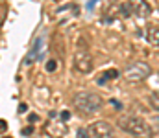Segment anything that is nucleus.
I'll return each mask as SVG.
<instances>
[{
  "instance_id": "f257e3e1",
  "label": "nucleus",
  "mask_w": 159,
  "mask_h": 138,
  "mask_svg": "<svg viewBox=\"0 0 159 138\" xmlns=\"http://www.w3.org/2000/svg\"><path fill=\"white\" fill-rule=\"evenodd\" d=\"M119 127L135 138H150L152 127L139 116H124L119 120Z\"/></svg>"
},
{
  "instance_id": "f03ea898",
  "label": "nucleus",
  "mask_w": 159,
  "mask_h": 138,
  "mask_svg": "<svg viewBox=\"0 0 159 138\" xmlns=\"http://www.w3.org/2000/svg\"><path fill=\"white\" fill-rule=\"evenodd\" d=\"M74 105H76V109H78L80 112L93 114V112H96V111L102 109L104 99L98 94H94V92H78L74 96Z\"/></svg>"
},
{
  "instance_id": "7ed1b4c3",
  "label": "nucleus",
  "mask_w": 159,
  "mask_h": 138,
  "mask_svg": "<svg viewBox=\"0 0 159 138\" xmlns=\"http://www.w3.org/2000/svg\"><path fill=\"white\" fill-rule=\"evenodd\" d=\"M150 74H152L150 65L144 63V61H137V63L129 65V66L124 70L122 77H124L128 83H141V81H144Z\"/></svg>"
},
{
  "instance_id": "20e7f679",
  "label": "nucleus",
  "mask_w": 159,
  "mask_h": 138,
  "mask_svg": "<svg viewBox=\"0 0 159 138\" xmlns=\"http://www.w3.org/2000/svg\"><path fill=\"white\" fill-rule=\"evenodd\" d=\"M89 135L93 138H117L113 125L107 122H94L89 127Z\"/></svg>"
},
{
  "instance_id": "39448f33",
  "label": "nucleus",
  "mask_w": 159,
  "mask_h": 138,
  "mask_svg": "<svg viewBox=\"0 0 159 138\" xmlns=\"http://www.w3.org/2000/svg\"><path fill=\"white\" fill-rule=\"evenodd\" d=\"M94 63H93V57L87 53V52H78L74 55V68L81 72V74H89L93 70Z\"/></svg>"
},
{
  "instance_id": "423d86ee",
  "label": "nucleus",
  "mask_w": 159,
  "mask_h": 138,
  "mask_svg": "<svg viewBox=\"0 0 159 138\" xmlns=\"http://www.w3.org/2000/svg\"><path fill=\"white\" fill-rule=\"evenodd\" d=\"M44 131H46L52 138H63L65 135H67V127H65L61 122H54V123H50L48 127H44Z\"/></svg>"
},
{
  "instance_id": "0eeeda50",
  "label": "nucleus",
  "mask_w": 159,
  "mask_h": 138,
  "mask_svg": "<svg viewBox=\"0 0 159 138\" xmlns=\"http://www.w3.org/2000/svg\"><path fill=\"white\" fill-rule=\"evenodd\" d=\"M150 13H152V6L148 2H137L135 4V15L137 17L146 19V17H150Z\"/></svg>"
},
{
  "instance_id": "6e6552de",
  "label": "nucleus",
  "mask_w": 159,
  "mask_h": 138,
  "mask_svg": "<svg viewBox=\"0 0 159 138\" xmlns=\"http://www.w3.org/2000/svg\"><path fill=\"white\" fill-rule=\"evenodd\" d=\"M146 41L152 46H159V28L157 26H150L146 30Z\"/></svg>"
},
{
  "instance_id": "1a4fd4ad",
  "label": "nucleus",
  "mask_w": 159,
  "mask_h": 138,
  "mask_svg": "<svg viewBox=\"0 0 159 138\" xmlns=\"http://www.w3.org/2000/svg\"><path fill=\"white\" fill-rule=\"evenodd\" d=\"M120 13H122L124 17L135 15V4H133V2H124V4H120Z\"/></svg>"
},
{
  "instance_id": "9d476101",
  "label": "nucleus",
  "mask_w": 159,
  "mask_h": 138,
  "mask_svg": "<svg viewBox=\"0 0 159 138\" xmlns=\"http://www.w3.org/2000/svg\"><path fill=\"white\" fill-rule=\"evenodd\" d=\"M117 76H119V72H117L115 68H111V70H107V72H104V74H102V77H98L96 81H98V85H104V83H107L109 79H115Z\"/></svg>"
},
{
  "instance_id": "9b49d317",
  "label": "nucleus",
  "mask_w": 159,
  "mask_h": 138,
  "mask_svg": "<svg viewBox=\"0 0 159 138\" xmlns=\"http://www.w3.org/2000/svg\"><path fill=\"white\" fill-rule=\"evenodd\" d=\"M150 103L156 111H159V90H154L150 94Z\"/></svg>"
},
{
  "instance_id": "f8f14e48",
  "label": "nucleus",
  "mask_w": 159,
  "mask_h": 138,
  "mask_svg": "<svg viewBox=\"0 0 159 138\" xmlns=\"http://www.w3.org/2000/svg\"><path fill=\"white\" fill-rule=\"evenodd\" d=\"M57 68V61L56 59H50L48 63H46V72H54Z\"/></svg>"
},
{
  "instance_id": "ddd939ff",
  "label": "nucleus",
  "mask_w": 159,
  "mask_h": 138,
  "mask_svg": "<svg viewBox=\"0 0 159 138\" xmlns=\"http://www.w3.org/2000/svg\"><path fill=\"white\" fill-rule=\"evenodd\" d=\"M87 133H89V129H80L78 131V138H89Z\"/></svg>"
},
{
  "instance_id": "4468645a",
  "label": "nucleus",
  "mask_w": 159,
  "mask_h": 138,
  "mask_svg": "<svg viewBox=\"0 0 159 138\" xmlns=\"http://www.w3.org/2000/svg\"><path fill=\"white\" fill-rule=\"evenodd\" d=\"M22 135H24V136L34 135V127H24V129H22Z\"/></svg>"
},
{
  "instance_id": "2eb2a0df",
  "label": "nucleus",
  "mask_w": 159,
  "mask_h": 138,
  "mask_svg": "<svg viewBox=\"0 0 159 138\" xmlns=\"http://www.w3.org/2000/svg\"><path fill=\"white\" fill-rule=\"evenodd\" d=\"M150 138H159V127H152V133H150Z\"/></svg>"
},
{
  "instance_id": "dca6fc26",
  "label": "nucleus",
  "mask_w": 159,
  "mask_h": 138,
  "mask_svg": "<svg viewBox=\"0 0 159 138\" xmlns=\"http://www.w3.org/2000/svg\"><path fill=\"white\" fill-rule=\"evenodd\" d=\"M37 120H39V116H37V114H34V112H32V114L28 116V122H30V123H35Z\"/></svg>"
},
{
  "instance_id": "f3484780",
  "label": "nucleus",
  "mask_w": 159,
  "mask_h": 138,
  "mask_svg": "<svg viewBox=\"0 0 159 138\" xmlns=\"http://www.w3.org/2000/svg\"><path fill=\"white\" fill-rule=\"evenodd\" d=\"M61 118H63L61 122H65V120H69V118H70V112H69V111H63V112H61Z\"/></svg>"
},
{
  "instance_id": "a211bd4d",
  "label": "nucleus",
  "mask_w": 159,
  "mask_h": 138,
  "mask_svg": "<svg viewBox=\"0 0 159 138\" xmlns=\"http://www.w3.org/2000/svg\"><path fill=\"white\" fill-rule=\"evenodd\" d=\"M6 129H7V123H6L4 120H0V135H2V133H4Z\"/></svg>"
},
{
  "instance_id": "6ab92c4d",
  "label": "nucleus",
  "mask_w": 159,
  "mask_h": 138,
  "mask_svg": "<svg viewBox=\"0 0 159 138\" xmlns=\"http://www.w3.org/2000/svg\"><path fill=\"white\" fill-rule=\"evenodd\" d=\"M26 111H28V105L26 103H20L19 105V112H26Z\"/></svg>"
},
{
  "instance_id": "aec40b11",
  "label": "nucleus",
  "mask_w": 159,
  "mask_h": 138,
  "mask_svg": "<svg viewBox=\"0 0 159 138\" xmlns=\"http://www.w3.org/2000/svg\"><path fill=\"white\" fill-rule=\"evenodd\" d=\"M2 138H11V136H2Z\"/></svg>"
}]
</instances>
